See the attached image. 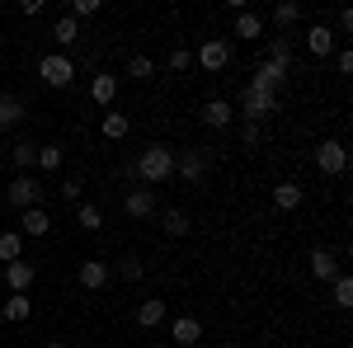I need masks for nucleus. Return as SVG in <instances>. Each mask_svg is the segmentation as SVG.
<instances>
[{
    "label": "nucleus",
    "mask_w": 353,
    "mask_h": 348,
    "mask_svg": "<svg viewBox=\"0 0 353 348\" xmlns=\"http://www.w3.org/2000/svg\"><path fill=\"white\" fill-rule=\"evenodd\" d=\"M174 174V151L165 146V141H151L141 156H137V179L141 184H165Z\"/></svg>",
    "instance_id": "1"
},
{
    "label": "nucleus",
    "mask_w": 353,
    "mask_h": 348,
    "mask_svg": "<svg viewBox=\"0 0 353 348\" xmlns=\"http://www.w3.org/2000/svg\"><path fill=\"white\" fill-rule=\"evenodd\" d=\"M38 81L52 85V90H66V85L76 81V61L66 52H48L43 61H38Z\"/></svg>",
    "instance_id": "2"
},
{
    "label": "nucleus",
    "mask_w": 353,
    "mask_h": 348,
    "mask_svg": "<svg viewBox=\"0 0 353 348\" xmlns=\"http://www.w3.org/2000/svg\"><path fill=\"white\" fill-rule=\"evenodd\" d=\"M316 170L330 174V179H334V174H344V170H349V146H344L339 136H325V141L316 146Z\"/></svg>",
    "instance_id": "3"
},
{
    "label": "nucleus",
    "mask_w": 353,
    "mask_h": 348,
    "mask_svg": "<svg viewBox=\"0 0 353 348\" xmlns=\"http://www.w3.org/2000/svg\"><path fill=\"white\" fill-rule=\"evenodd\" d=\"M43 193H48V188L38 184L33 174H19L14 184L5 188V203H10L14 212H28V207H38V203H43Z\"/></svg>",
    "instance_id": "4"
},
{
    "label": "nucleus",
    "mask_w": 353,
    "mask_h": 348,
    "mask_svg": "<svg viewBox=\"0 0 353 348\" xmlns=\"http://www.w3.org/2000/svg\"><path fill=\"white\" fill-rule=\"evenodd\" d=\"M241 108H245V118H250V123H259V118H273V113L283 108V94H269V90H250V85H245Z\"/></svg>",
    "instance_id": "5"
},
{
    "label": "nucleus",
    "mask_w": 353,
    "mask_h": 348,
    "mask_svg": "<svg viewBox=\"0 0 353 348\" xmlns=\"http://www.w3.org/2000/svg\"><path fill=\"white\" fill-rule=\"evenodd\" d=\"M193 66H203V71H226V66H231V43H226V38H208V43L193 52Z\"/></svg>",
    "instance_id": "6"
},
{
    "label": "nucleus",
    "mask_w": 353,
    "mask_h": 348,
    "mask_svg": "<svg viewBox=\"0 0 353 348\" xmlns=\"http://www.w3.org/2000/svg\"><path fill=\"white\" fill-rule=\"evenodd\" d=\"M250 90L283 94V90H288V66H278V61H259V66H254V76H250Z\"/></svg>",
    "instance_id": "7"
},
{
    "label": "nucleus",
    "mask_w": 353,
    "mask_h": 348,
    "mask_svg": "<svg viewBox=\"0 0 353 348\" xmlns=\"http://www.w3.org/2000/svg\"><path fill=\"white\" fill-rule=\"evenodd\" d=\"M33 278H38V268L28 264V259H14V264L0 268V283H5L10 292H28V287H33Z\"/></svg>",
    "instance_id": "8"
},
{
    "label": "nucleus",
    "mask_w": 353,
    "mask_h": 348,
    "mask_svg": "<svg viewBox=\"0 0 353 348\" xmlns=\"http://www.w3.org/2000/svg\"><path fill=\"white\" fill-rule=\"evenodd\" d=\"M339 273H344V268H339V254H334V249H325V245L311 249V278H316V283H334Z\"/></svg>",
    "instance_id": "9"
},
{
    "label": "nucleus",
    "mask_w": 353,
    "mask_h": 348,
    "mask_svg": "<svg viewBox=\"0 0 353 348\" xmlns=\"http://www.w3.org/2000/svg\"><path fill=\"white\" fill-rule=\"evenodd\" d=\"M174 174L189 179V184H203V174H208V151H184V156H174Z\"/></svg>",
    "instance_id": "10"
},
{
    "label": "nucleus",
    "mask_w": 353,
    "mask_h": 348,
    "mask_svg": "<svg viewBox=\"0 0 353 348\" xmlns=\"http://www.w3.org/2000/svg\"><path fill=\"white\" fill-rule=\"evenodd\" d=\"M123 212L132 216V221H146V216H156V193H151V188H132V193L123 198Z\"/></svg>",
    "instance_id": "11"
},
{
    "label": "nucleus",
    "mask_w": 353,
    "mask_h": 348,
    "mask_svg": "<svg viewBox=\"0 0 353 348\" xmlns=\"http://www.w3.org/2000/svg\"><path fill=\"white\" fill-rule=\"evenodd\" d=\"M301 203H306V188H301L297 179H283V184L273 188V207H278V212H297Z\"/></svg>",
    "instance_id": "12"
},
{
    "label": "nucleus",
    "mask_w": 353,
    "mask_h": 348,
    "mask_svg": "<svg viewBox=\"0 0 353 348\" xmlns=\"http://www.w3.org/2000/svg\"><path fill=\"white\" fill-rule=\"evenodd\" d=\"M90 99H94L99 108H109L113 99H118V76H109V71L90 76Z\"/></svg>",
    "instance_id": "13"
},
{
    "label": "nucleus",
    "mask_w": 353,
    "mask_h": 348,
    "mask_svg": "<svg viewBox=\"0 0 353 348\" xmlns=\"http://www.w3.org/2000/svg\"><path fill=\"white\" fill-rule=\"evenodd\" d=\"M5 161L14 165V170H19V174H28V170H33V165H38V141H14V146H10V151H5Z\"/></svg>",
    "instance_id": "14"
},
{
    "label": "nucleus",
    "mask_w": 353,
    "mask_h": 348,
    "mask_svg": "<svg viewBox=\"0 0 353 348\" xmlns=\"http://www.w3.org/2000/svg\"><path fill=\"white\" fill-rule=\"evenodd\" d=\"M24 118H28V108L19 94H0V132L5 127H24Z\"/></svg>",
    "instance_id": "15"
},
{
    "label": "nucleus",
    "mask_w": 353,
    "mask_h": 348,
    "mask_svg": "<svg viewBox=\"0 0 353 348\" xmlns=\"http://www.w3.org/2000/svg\"><path fill=\"white\" fill-rule=\"evenodd\" d=\"M165 316H170V306H165L161 296H151V301H137V329H156Z\"/></svg>",
    "instance_id": "16"
},
{
    "label": "nucleus",
    "mask_w": 353,
    "mask_h": 348,
    "mask_svg": "<svg viewBox=\"0 0 353 348\" xmlns=\"http://www.w3.org/2000/svg\"><path fill=\"white\" fill-rule=\"evenodd\" d=\"M76 278H81V287H85V292H99V287L109 283V264H104V259H85Z\"/></svg>",
    "instance_id": "17"
},
{
    "label": "nucleus",
    "mask_w": 353,
    "mask_h": 348,
    "mask_svg": "<svg viewBox=\"0 0 353 348\" xmlns=\"http://www.w3.org/2000/svg\"><path fill=\"white\" fill-rule=\"evenodd\" d=\"M203 123H208V127H217V132H226V127L236 123V108L226 104V99H208V108H203Z\"/></svg>",
    "instance_id": "18"
},
{
    "label": "nucleus",
    "mask_w": 353,
    "mask_h": 348,
    "mask_svg": "<svg viewBox=\"0 0 353 348\" xmlns=\"http://www.w3.org/2000/svg\"><path fill=\"white\" fill-rule=\"evenodd\" d=\"M170 339H174V348H193L203 339V325L193 320V316H174V334Z\"/></svg>",
    "instance_id": "19"
},
{
    "label": "nucleus",
    "mask_w": 353,
    "mask_h": 348,
    "mask_svg": "<svg viewBox=\"0 0 353 348\" xmlns=\"http://www.w3.org/2000/svg\"><path fill=\"white\" fill-rule=\"evenodd\" d=\"M306 52L311 57H330L334 52V33H330L325 24H311L306 28Z\"/></svg>",
    "instance_id": "20"
},
{
    "label": "nucleus",
    "mask_w": 353,
    "mask_h": 348,
    "mask_svg": "<svg viewBox=\"0 0 353 348\" xmlns=\"http://www.w3.org/2000/svg\"><path fill=\"white\" fill-rule=\"evenodd\" d=\"M99 132L109 136V141H123V136L132 132V118H128V113H104V118H99Z\"/></svg>",
    "instance_id": "21"
},
{
    "label": "nucleus",
    "mask_w": 353,
    "mask_h": 348,
    "mask_svg": "<svg viewBox=\"0 0 353 348\" xmlns=\"http://www.w3.org/2000/svg\"><path fill=\"white\" fill-rule=\"evenodd\" d=\"M0 311H5V320H10V325H19V320L33 316V301H28V292H10V301H5Z\"/></svg>",
    "instance_id": "22"
},
{
    "label": "nucleus",
    "mask_w": 353,
    "mask_h": 348,
    "mask_svg": "<svg viewBox=\"0 0 353 348\" xmlns=\"http://www.w3.org/2000/svg\"><path fill=\"white\" fill-rule=\"evenodd\" d=\"M52 231V216L43 212V207H28L24 212V226H19V236H48Z\"/></svg>",
    "instance_id": "23"
},
{
    "label": "nucleus",
    "mask_w": 353,
    "mask_h": 348,
    "mask_svg": "<svg viewBox=\"0 0 353 348\" xmlns=\"http://www.w3.org/2000/svg\"><path fill=\"white\" fill-rule=\"evenodd\" d=\"M24 259V236L19 231H0V264H14Z\"/></svg>",
    "instance_id": "24"
},
{
    "label": "nucleus",
    "mask_w": 353,
    "mask_h": 348,
    "mask_svg": "<svg viewBox=\"0 0 353 348\" xmlns=\"http://www.w3.org/2000/svg\"><path fill=\"white\" fill-rule=\"evenodd\" d=\"M52 38L61 43V48H71V43H81V24H76L71 14H57V24H52Z\"/></svg>",
    "instance_id": "25"
},
{
    "label": "nucleus",
    "mask_w": 353,
    "mask_h": 348,
    "mask_svg": "<svg viewBox=\"0 0 353 348\" xmlns=\"http://www.w3.org/2000/svg\"><path fill=\"white\" fill-rule=\"evenodd\" d=\"M330 296H334L339 311H349V306H353V278H349V273H339V278L330 283Z\"/></svg>",
    "instance_id": "26"
},
{
    "label": "nucleus",
    "mask_w": 353,
    "mask_h": 348,
    "mask_svg": "<svg viewBox=\"0 0 353 348\" xmlns=\"http://www.w3.org/2000/svg\"><path fill=\"white\" fill-rule=\"evenodd\" d=\"M259 33H264V19L254 10H241L236 14V38H259Z\"/></svg>",
    "instance_id": "27"
},
{
    "label": "nucleus",
    "mask_w": 353,
    "mask_h": 348,
    "mask_svg": "<svg viewBox=\"0 0 353 348\" xmlns=\"http://www.w3.org/2000/svg\"><path fill=\"white\" fill-rule=\"evenodd\" d=\"M165 231H170L174 240H179V236H189V231H193L189 212H184V207H170V212H165Z\"/></svg>",
    "instance_id": "28"
},
{
    "label": "nucleus",
    "mask_w": 353,
    "mask_h": 348,
    "mask_svg": "<svg viewBox=\"0 0 353 348\" xmlns=\"http://www.w3.org/2000/svg\"><path fill=\"white\" fill-rule=\"evenodd\" d=\"M118 278H123V283H141V278H146V264H141L137 254H123V259H118Z\"/></svg>",
    "instance_id": "29"
},
{
    "label": "nucleus",
    "mask_w": 353,
    "mask_h": 348,
    "mask_svg": "<svg viewBox=\"0 0 353 348\" xmlns=\"http://www.w3.org/2000/svg\"><path fill=\"white\" fill-rule=\"evenodd\" d=\"M264 61H278V66H288V71H292V43H288V38H273L269 52H264Z\"/></svg>",
    "instance_id": "30"
},
{
    "label": "nucleus",
    "mask_w": 353,
    "mask_h": 348,
    "mask_svg": "<svg viewBox=\"0 0 353 348\" xmlns=\"http://www.w3.org/2000/svg\"><path fill=\"white\" fill-rule=\"evenodd\" d=\"M297 19H301V5H297V0H278V5H273V24L288 28V24H297Z\"/></svg>",
    "instance_id": "31"
},
{
    "label": "nucleus",
    "mask_w": 353,
    "mask_h": 348,
    "mask_svg": "<svg viewBox=\"0 0 353 348\" xmlns=\"http://www.w3.org/2000/svg\"><path fill=\"white\" fill-rule=\"evenodd\" d=\"M76 221H81V231H99V226H104V212H99L94 203H81V207H76Z\"/></svg>",
    "instance_id": "32"
},
{
    "label": "nucleus",
    "mask_w": 353,
    "mask_h": 348,
    "mask_svg": "<svg viewBox=\"0 0 353 348\" xmlns=\"http://www.w3.org/2000/svg\"><path fill=\"white\" fill-rule=\"evenodd\" d=\"M128 76H132V81H151V76H156V61L146 52H137L132 61H128Z\"/></svg>",
    "instance_id": "33"
},
{
    "label": "nucleus",
    "mask_w": 353,
    "mask_h": 348,
    "mask_svg": "<svg viewBox=\"0 0 353 348\" xmlns=\"http://www.w3.org/2000/svg\"><path fill=\"white\" fill-rule=\"evenodd\" d=\"M38 170L57 174V170H61V146H52V141H48V146H38Z\"/></svg>",
    "instance_id": "34"
},
{
    "label": "nucleus",
    "mask_w": 353,
    "mask_h": 348,
    "mask_svg": "<svg viewBox=\"0 0 353 348\" xmlns=\"http://www.w3.org/2000/svg\"><path fill=\"white\" fill-rule=\"evenodd\" d=\"M66 14H71L76 24H81V19H94V14H99V0H76V5H71Z\"/></svg>",
    "instance_id": "35"
},
{
    "label": "nucleus",
    "mask_w": 353,
    "mask_h": 348,
    "mask_svg": "<svg viewBox=\"0 0 353 348\" xmlns=\"http://www.w3.org/2000/svg\"><path fill=\"white\" fill-rule=\"evenodd\" d=\"M170 71H193V52L189 48H170Z\"/></svg>",
    "instance_id": "36"
},
{
    "label": "nucleus",
    "mask_w": 353,
    "mask_h": 348,
    "mask_svg": "<svg viewBox=\"0 0 353 348\" xmlns=\"http://www.w3.org/2000/svg\"><path fill=\"white\" fill-rule=\"evenodd\" d=\"M81 193H85L81 174H71V179H66V184H61V198H71V203H81Z\"/></svg>",
    "instance_id": "37"
},
{
    "label": "nucleus",
    "mask_w": 353,
    "mask_h": 348,
    "mask_svg": "<svg viewBox=\"0 0 353 348\" xmlns=\"http://www.w3.org/2000/svg\"><path fill=\"white\" fill-rule=\"evenodd\" d=\"M334 66H339V76H353V52H349V48L334 52Z\"/></svg>",
    "instance_id": "38"
},
{
    "label": "nucleus",
    "mask_w": 353,
    "mask_h": 348,
    "mask_svg": "<svg viewBox=\"0 0 353 348\" xmlns=\"http://www.w3.org/2000/svg\"><path fill=\"white\" fill-rule=\"evenodd\" d=\"M259 136H264V132H259V123H250V118H245V127H241V141H245V146H254Z\"/></svg>",
    "instance_id": "39"
},
{
    "label": "nucleus",
    "mask_w": 353,
    "mask_h": 348,
    "mask_svg": "<svg viewBox=\"0 0 353 348\" xmlns=\"http://www.w3.org/2000/svg\"><path fill=\"white\" fill-rule=\"evenodd\" d=\"M334 24H339V33H353V10H339Z\"/></svg>",
    "instance_id": "40"
},
{
    "label": "nucleus",
    "mask_w": 353,
    "mask_h": 348,
    "mask_svg": "<svg viewBox=\"0 0 353 348\" xmlns=\"http://www.w3.org/2000/svg\"><path fill=\"white\" fill-rule=\"evenodd\" d=\"M43 14V0H24V19H38Z\"/></svg>",
    "instance_id": "41"
},
{
    "label": "nucleus",
    "mask_w": 353,
    "mask_h": 348,
    "mask_svg": "<svg viewBox=\"0 0 353 348\" xmlns=\"http://www.w3.org/2000/svg\"><path fill=\"white\" fill-rule=\"evenodd\" d=\"M43 348H66V344H61V339H48V344H43Z\"/></svg>",
    "instance_id": "42"
},
{
    "label": "nucleus",
    "mask_w": 353,
    "mask_h": 348,
    "mask_svg": "<svg viewBox=\"0 0 353 348\" xmlns=\"http://www.w3.org/2000/svg\"><path fill=\"white\" fill-rule=\"evenodd\" d=\"M5 151H10V146H5V141H0V161H5Z\"/></svg>",
    "instance_id": "43"
},
{
    "label": "nucleus",
    "mask_w": 353,
    "mask_h": 348,
    "mask_svg": "<svg viewBox=\"0 0 353 348\" xmlns=\"http://www.w3.org/2000/svg\"><path fill=\"white\" fill-rule=\"evenodd\" d=\"M151 348H170V344H151Z\"/></svg>",
    "instance_id": "44"
},
{
    "label": "nucleus",
    "mask_w": 353,
    "mask_h": 348,
    "mask_svg": "<svg viewBox=\"0 0 353 348\" xmlns=\"http://www.w3.org/2000/svg\"><path fill=\"white\" fill-rule=\"evenodd\" d=\"M217 348H236V344H217Z\"/></svg>",
    "instance_id": "45"
}]
</instances>
